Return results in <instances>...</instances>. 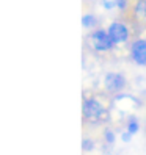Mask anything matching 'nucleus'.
<instances>
[{"label": "nucleus", "instance_id": "1", "mask_svg": "<svg viewBox=\"0 0 146 155\" xmlns=\"http://www.w3.org/2000/svg\"><path fill=\"white\" fill-rule=\"evenodd\" d=\"M104 86L110 94H118V93H121V91L126 89L127 80L120 72H108L104 78Z\"/></svg>", "mask_w": 146, "mask_h": 155}, {"label": "nucleus", "instance_id": "2", "mask_svg": "<svg viewBox=\"0 0 146 155\" xmlns=\"http://www.w3.org/2000/svg\"><path fill=\"white\" fill-rule=\"evenodd\" d=\"M82 111H83V117H85V119H90V121L99 119L101 114L105 113L102 104L99 102V100H96V99H85Z\"/></svg>", "mask_w": 146, "mask_h": 155}, {"label": "nucleus", "instance_id": "3", "mask_svg": "<svg viewBox=\"0 0 146 155\" xmlns=\"http://www.w3.org/2000/svg\"><path fill=\"white\" fill-rule=\"evenodd\" d=\"M91 41H93V45L94 49L99 50V52H107L110 50L115 42L112 41V38L108 36V33L105 30H96L91 33Z\"/></svg>", "mask_w": 146, "mask_h": 155}, {"label": "nucleus", "instance_id": "4", "mask_svg": "<svg viewBox=\"0 0 146 155\" xmlns=\"http://www.w3.org/2000/svg\"><path fill=\"white\" fill-rule=\"evenodd\" d=\"M107 33L115 44H123L129 39V28L123 22H112Z\"/></svg>", "mask_w": 146, "mask_h": 155}, {"label": "nucleus", "instance_id": "5", "mask_svg": "<svg viewBox=\"0 0 146 155\" xmlns=\"http://www.w3.org/2000/svg\"><path fill=\"white\" fill-rule=\"evenodd\" d=\"M131 55L138 66H146V39L134 41L131 47Z\"/></svg>", "mask_w": 146, "mask_h": 155}, {"label": "nucleus", "instance_id": "6", "mask_svg": "<svg viewBox=\"0 0 146 155\" xmlns=\"http://www.w3.org/2000/svg\"><path fill=\"white\" fill-rule=\"evenodd\" d=\"M82 25H83L85 28H93V27H96V25H97L96 16H93V14H85L83 17H82Z\"/></svg>", "mask_w": 146, "mask_h": 155}, {"label": "nucleus", "instance_id": "7", "mask_svg": "<svg viewBox=\"0 0 146 155\" xmlns=\"http://www.w3.org/2000/svg\"><path fill=\"white\" fill-rule=\"evenodd\" d=\"M135 11H137V14H141V16L146 17V0H138V2H137Z\"/></svg>", "mask_w": 146, "mask_h": 155}, {"label": "nucleus", "instance_id": "8", "mask_svg": "<svg viewBox=\"0 0 146 155\" xmlns=\"http://www.w3.org/2000/svg\"><path fill=\"white\" fill-rule=\"evenodd\" d=\"M138 129H140V125H138V122H135V121H131L129 125H127V132H129L131 135L137 133V132H138Z\"/></svg>", "mask_w": 146, "mask_h": 155}, {"label": "nucleus", "instance_id": "9", "mask_svg": "<svg viewBox=\"0 0 146 155\" xmlns=\"http://www.w3.org/2000/svg\"><path fill=\"white\" fill-rule=\"evenodd\" d=\"M105 141L107 143H115V133L112 130H105Z\"/></svg>", "mask_w": 146, "mask_h": 155}, {"label": "nucleus", "instance_id": "10", "mask_svg": "<svg viewBox=\"0 0 146 155\" xmlns=\"http://www.w3.org/2000/svg\"><path fill=\"white\" fill-rule=\"evenodd\" d=\"M116 6L120 8V10H126V6H127V0H116Z\"/></svg>", "mask_w": 146, "mask_h": 155}, {"label": "nucleus", "instance_id": "11", "mask_svg": "<svg viewBox=\"0 0 146 155\" xmlns=\"http://www.w3.org/2000/svg\"><path fill=\"white\" fill-rule=\"evenodd\" d=\"M91 149H93V143L88 141V140H85V141H83V150H91Z\"/></svg>", "mask_w": 146, "mask_h": 155}, {"label": "nucleus", "instance_id": "12", "mask_svg": "<svg viewBox=\"0 0 146 155\" xmlns=\"http://www.w3.org/2000/svg\"><path fill=\"white\" fill-rule=\"evenodd\" d=\"M116 5V2H104V6L107 8V10H110V8H113Z\"/></svg>", "mask_w": 146, "mask_h": 155}, {"label": "nucleus", "instance_id": "13", "mask_svg": "<svg viewBox=\"0 0 146 155\" xmlns=\"http://www.w3.org/2000/svg\"><path fill=\"white\" fill-rule=\"evenodd\" d=\"M131 136H132V135H131L129 132H127V133H123V140H124V141H131Z\"/></svg>", "mask_w": 146, "mask_h": 155}]
</instances>
